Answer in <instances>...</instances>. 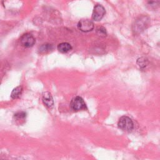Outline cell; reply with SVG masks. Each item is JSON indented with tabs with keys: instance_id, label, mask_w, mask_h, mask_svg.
<instances>
[{
	"instance_id": "cell-1",
	"label": "cell",
	"mask_w": 160,
	"mask_h": 160,
	"mask_svg": "<svg viewBox=\"0 0 160 160\" xmlns=\"http://www.w3.org/2000/svg\"><path fill=\"white\" fill-rule=\"evenodd\" d=\"M118 127L124 131L131 132L134 128V124L131 119L129 117L122 116L118 122Z\"/></svg>"
},
{
	"instance_id": "cell-2",
	"label": "cell",
	"mask_w": 160,
	"mask_h": 160,
	"mask_svg": "<svg viewBox=\"0 0 160 160\" xmlns=\"http://www.w3.org/2000/svg\"><path fill=\"white\" fill-rule=\"evenodd\" d=\"M149 19L146 16H142L136 20L133 25L134 32H141L147 28L149 24Z\"/></svg>"
},
{
	"instance_id": "cell-3",
	"label": "cell",
	"mask_w": 160,
	"mask_h": 160,
	"mask_svg": "<svg viewBox=\"0 0 160 160\" xmlns=\"http://www.w3.org/2000/svg\"><path fill=\"white\" fill-rule=\"evenodd\" d=\"M70 106L72 110L78 111L85 109L86 104L81 97L76 96L72 99L70 102Z\"/></svg>"
},
{
	"instance_id": "cell-4",
	"label": "cell",
	"mask_w": 160,
	"mask_h": 160,
	"mask_svg": "<svg viewBox=\"0 0 160 160\" xmlns=\"http://www.w3.org/2000/svg\"><path fill=\"white\" fill-rule=\"evenodd\" d=\"M106 11L104 8L100 4H98L95 6L94 8L92 14V18L93 20L96 21H99L102 19Z\"/></svg>"
},
{
	"instance_id": "cell-5",
	"label": "cell",
	"mask_w": 160,
	"mask_h": 160,
	"mask_svg": "<svg viewBox=\"0 0 160 160\" xmlns=\"http://www.w3.org/2000/svg\"><path fill=\"white\" fill-rule=\"evenodd\" d=\"M78 28L82 32H87L92 31L94 28L93 22L89 19H82L79 21Z\"/></svg>"
},
{
	"instance_id": "cell-6",
	"label": "cell",
	"mask_w": 160,
	"mask_h": 160,
	"mask_svg": "<svg viewBox=\"0 0 160 160\" xmlns=\"http://www.w3.org/2000/svg\"><path fill=\"white\" fill-rule=\"evenodd\" d=\"M20 41L22 46L25 48H30L34 44L35 39L31 34L27 33L21 36Z\"/></svg>"
},
{
	"instance_id": "cell-7",
	"label": "cell",
	"mask_w": 160,
	"mask_h": 160,
	"mask_svg": "<svg viewBox=\"0 0 160 160\" xmlns=\"http://www.w3.org/2000/svg\"><path fill=\"white\" fill-rule=\"evenodd\" d=\"M42 100L43 103L49 108H52L54 105L52 97L50 92L46 91L43 92L42 96Z\"/></svg>"
},
{
	"instance_id": "cell-8",
	"label": "cell",
	"mask_w": 160,
	"mask_h": 160,
	"mask_svg": "<svg viewBox=\"0 0 160 160\" xmlns=\"http://www.w3.org/2000/svg\"><path fill=\"white\" fill-rule=\"evenodd\" d=\"M71 49L72 47L71 44L68 42H62L58 46V50L62 53H66L69 51Z\"/></svg>"
},
{
	"instance_id": "cell-9",
	"label": "cell",
	"mask_w": 160,
	"mask_h": 160,
	"mask_svg": "<svg viewBox=\"0 0 160 160\" xmlns=\"http://www.w3.org/2000/svg\"><path fill=\"white\" fill-rule=\"evenodd\" d=\"M22 92V88L21 86H18L16 88H14L12 91L11 92V96L12 99H17L19 98Z\"/></svg>"
},
{
	"instance_id": "cell-10",
	"label": "cell",
	"mask_w": 160,
	"mask_h": 160,
	"mask_svg": "<svg viewBox=\"0 0 160 160\" xmlns=\"http://www.w3.org/2000/svg\"><path fill=\"white\" fill-rule=\"evenodd\" d=\"M149 64V61L148 59L145 58V57H141L138 59L137 60V64L140 67V68H145L148 66Z\"/></svg>"
},
{
	"instance_id": "cell-11",
	"label": "cell",
	"mask_w": 160,
	"mask_h": 160,
	"mask_svg": "<svg viewBox=\"0 0 160 160\" xmlns=\"http://www.w3.org/2000/svg\"><path fill=\"white\" fill-rule=\"evenodd\" d=\"M53 47L50 44H44L39 48V52L41 53L48 52L52 49Z\"/></svg>"
},
{
	"instance_id": "cell-12",
	"label": "cell",
	"mask_w": 160,
	"mask_h": 160,
	"mask_svg": "<svg viewBox=\"0 0 160 160\" xmlns=\"http://www.w3.org/2000/svg\"><path fill=\"white\" fill-rule=\"evenodd\" d=\"M96 33L100 37H106L107 36V32L104 27H99L96 29Z\"/></svg>"
},
{
	"instance_id": "cell-13",
	"label": "cell",
	"mask_w": 160,
	"mask_h": 160,
	"mask_svg": "<svg viewBox=\"0 0 160 160\" xmlns=\"http://www.w3.org/2000/svg\"><path fill=\"white\" fill-rule=\"evenodd\" d=\"M14 118L17 121H22L26 118V113L24 112H19L15 114Z\"/></svg>"
}]
</instances>
